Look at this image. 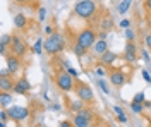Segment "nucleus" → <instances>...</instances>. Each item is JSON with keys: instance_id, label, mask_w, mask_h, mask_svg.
I'll list each match as a JSON object with an SVG mask.
<instances>
[{"instance_id": "7", "label": "nucleus", "mask_w": 151, "mask_h": 127, "mask_svg": "<svg viewBox=\"0 0 151 127\" xmlns=\"http://www.w3.org/2000/svg\"><path fill=\"white\" fill-rule=\"evenodd\" d=\"M7 112H9L10 120H16V122H21V120H26V118H29V108L28 107L10 105V107H7Z\"/></svg>"}, {"instance_id": "28", "label": "nucleus", "mask_w": 151, "mask_h": 127, "mask_svg": "<svg viewBox=\"0 0 151 127\" xmlns=\"http://www.w3.org/2000/svg\"><path fill=\"white\" fill-rule=\"evenodd\" d=\"M125 38H127V41H136V31L127 28L125 29Z\"/></svg>"}, {"instance_id": "44", "label": "nucleus", "mask_w": 151, "mask_h": 127, "mask_svg": "<svg viewBox=\"0 0 151 127\" xmlns=\"http://www.w3.org/2000/svg\"><path fill=\"white\" fill-rule=\"evenodd\" d=\"M144 108H151V101H146L144 100Z\"/></svg>"}, {"instance_id": "2", "label": "nucleus", "mask_w": 151, "mask_h": 127, "mask_svg": "<svg viewBox=\"0 0 151 127\" xmlns=\"http://www.w3.org/2000/svg\"><path fill=\"white\" fill-rule=\"evenodd\" d=\"M98 12V5L94 0H79L74 5V14L81 19H91Z\"/></svg>"}, {"instance_id": "29", "label": "nucleus", "mask_w": 151, "mask_h": 127, "mask_svg": "<svg viewBox=\"0 0 151 127\" xmlns=\"http://www.w3.org/2000/svg\"><path fill=\"white\" fill-rule=\"evenodd\" d=\"M117 122H120V124H127V122H129V117L125 115V112L117 113Z\"/></svg>"}, {"instance_id": "6", "label": "nucleus", "mask_w": 151, "mask_h": 127, "mask_svg": "<svg viewBox=\"0 0 151 127\" xmlns=\"http://www.w3.org/2000/svg\"><path fill=\"white\" fill-rule=\"evenodd\" d=\"M96 38H98L96 31H93L91 28H86V29H83L77 34V43H81L86 48H91L94 43H96Z\"/></svg>"}, {"instance_id": "10", "label": "nucleus", "mask_w": 151, "mask_h": 127, "mask_svg": "<svg viewBox=\"0 0 151 127\" xmlns=\"http://www.w3.org/2000/svg\"><path fill=\"white\" fill-rule=\"evenodd\" d=\"M29 89H31V84H29L28 79L26 77H19L17 81H16V86H14V89H12V93L24 96V95H28Z\"/></svg>"}, {"instance_id": "25", "label": "nucleus", "mask_w": 151, "mask_h": 127, "mask_svg": "<svg viewBox=\"0 0 151 127\" xmlns=\"http://www.w3.org/2000/svg\"><path fill=\"white\" fill-rule=\"evenodd\" d=\"M9 118H10V117H9V112H7V108H2V110H0V124H2V126H5Z\"/></svg>"}, {"instance_id": "24", "label": "nucleus", "mask_w": 151, "mask_h": 127, "mask_svg": "<svg viewBox=\"0 0 151 127\" xmlns=\"http://www.w3.org/2000/svg\"><path fill=\"white\" fill-rule=\"evenodd\" d=\"M98 86L101 88V91H103L105 95H110V88H108V83H106V81H105L103 77L98 79Z\"/></svg>"}, {"instance_id": "45", "label": "nucleus", "mask_w": 151, "mask_h": 127, "mask_svg": "<svg viewBox=\"0 0 151 127\" xmlns=\"http://www.w3.org/2000/svg\"><path fill=\"white\" fill-rule=\"evenodd\" d=\"M150 72H151V65H150Z\"/></svg>"}, {"instance_id": "17", "label": "nucleus", "mask_w": 151, "mask_h": 127, "mask_svg": "<svg viewBox=\"0 0 151 127\" xmlns=\"http://www.w3.org/2000/svg\"><path fill=\"white\" fill-rule=\"evenodd\" d=\"M93 50H94L96 55L105 53V52L108 50V43H106V39H96V43L93 45Z\"/></svg>"}, {"instance_id": "15", "label": "nucleus", "mask_w": 151, "mask_h": 127, "mask_svg": "<svg viewBox=\"0 0 151 127\" xmlns=\"http://www.w3.org/2000/svg\"><path fill=\"white\" fill-rule=\"evenodd\" d=\"M100 28L103 31H112L113 29V17L110 14H103V17L100 19Z\"/></svg>"}, {"instance_id": "5", "label": "nucleus", "mask_w": 151, "mask_h": 127, "mask_svg": "<svg viewBox=\"0 0 151 127\" xmlns=\"http://www.w3.org/2000/svg\"><path fill=\"white\" fill-rule=\"evenodd\" d=\"M74 127H88V126H91L94 122V113H93V110H89V108H83L81 112H77L74 115Z\"/></svg>"}, {"instance_id": "20", "label": "nucleus", "mask_w": 151, "mask_h": 127, "mask_svg": "<svg viewBox=\"0 0 151 127\" xmlns=\"http://www.w3.org/2000/svg\"><path fill=\"white\" fill-rule=\"evenodd\" d=\"M131 110L134 112V113H136V115H141L142 112H144V103L132 100V101H131Z\"/></svg>"}, {"instance_id": "39", "label": "nucleus", "mask_w": 151, "mask_h": 127, "mask_svg": "<svg viewBox=\"0 0 151 127\" xmlns=\"http://www.w3.org/2000/svg\"><path fill=\"white\" fill-rule=\"evenodd\" d=\"M67 70H69V74H72L74 77H77V70H76V69H72V67H67Z\"/></svg>"}, {"instance_id": "27", "label": "nucleus", "mask_w": 151, "mask_h": 127, "mask_svg": "<svg viewBox=\"0 0 151 127\" xmlns=\"http://www.w3.org/2000/svg\"><path fill=\"white\" fill-rule=\"evenodd\" d=\"M10 43H12V36H10V34H2L0 45H4V47H10Z\"/></svg>"}, {"instance_id": "19", "label": "nucleus", "mask_w": 151, "mask_h": 127, "mask_svg": "<svg viewBox=\"0 0 151 127\" xmlns=\"http://www.w3.org/2000/svg\"><path fill=\"white\" fill-rule=\"evenodd\" d=\"M131 4H132V0H122V2L117 5V10H119V14H120V16L127 14V12H129V9H131Z\"/></svg>"}, {"instance_id": "35", "label": "nucleus", "mask_w": 151, "mask_h": 127, "mask_svg": "<svg viewBox=\"0 0 151 127\" xmlns=\"http://www.w3.org/2000/svg\"><path fill=\"white\" fill-rule=\"evenodd\" d=\"M142 5H144V9L148 10V12H151V0H144Z\"/></svg>"}, {"instance_id": "33", "label": "nucleus", "mask_w": 151, "mask_h": 127, "mask_svg": "<svg viewBox=\"0 0 151 127\" xmlns=\"http://www.w3.org/2000/svg\"><path fill=\"white\" fill-rule=\"evenodd\" d=\"M141 57L146 62H150V53H148V48H144V50H141Z\"/></svg>"}, {"instance_id": "34", "label": "nucleus", "mask_w": 151, "mask_h": 127, "mask_svg": "<svg viewBox=\"0 0 151 127\" xmlns=\"http://www.w3.org/2000/svg\"><path fill=\"white\" fill-rule=\"evenodd\" d=\"M134 100H136V101H141V103H144V93H137V95H136V96H134Z\"/></svg>"}, {"instance_id": "22", "label": "nucleus", "mask_w": 151, "mask_h": 127, "mask_svg": "<svg viewBox=\"0 0 151 127\" xmlns=\"http://www.w3.org/2000/svg\"><path fill=\"white\" fill-rule=\"evenodd\" d=\"M72 52H74L77 57H84L86 52H88V48H86V47H83L81 43H77V41H76V45L72 47Z\"/></svg>"}, {"instance_id": "12", "label": "nucleus", "mask_w": 151, "mask_h": 127, "mask_svg": "<svg viewBox=\"0 0 151 127\" xmlns=\"http://www.w3.org/2000/svg\"><path fill=\"white\" fill-rule=\"evenodd\" d=\"M115 60H117V53H115V52H110V50H106L105 53L100 55V64L105 65V67L113 65V62H115Z\"/></svg>"}, {"instance_id": "14", "label": "nucleus", "mask_w": 151, "mask_h": 127, "mask_svg": "<svg viewBox=\"0 0 151 127\" xmlns=\"http://www.w3.org/2000/svg\"><path fill=\"white\" fill-rule=\"evenodd\" d=\"M65 103H67V108L70 110V112H74V113H77V112H81L83 108L86 107V103L83 101V100H76V101H70V100H67L65 98Z\"/></svg>"}, {"instance_id": "31", "label": "nucleus", "mask_w": 151, "mask_h": 127, "mask_svg": "<svg viewBox=\"0 0 151 127\" xmlns=\"http://www.w3.org/2000/svg\"><path fill=\"white\" fill-rule=\"evenodd\" d=\"M119 26H120V28H124V29H127V28H131V21H129V19H122Z\"/></svg>"}, {"instance_id": "36", "label": "nucleus", "mask_w": 151, "mask_h": 127, "mask_svg": "<svg viewBox=\"0 0 151 127\" xmlns=\"http://www.w3.org/2000/svg\"><path fill=\"white\" fill-rule=\"evenodd\" d=\"M38 19H40V21L45 19V9H43V7H41V9H40V12H38Z\"/></svg>"}, {"instance_id": "23", "label": "nucleus", "mask_w": 151, "mask_h": 127, "mask_svg": "<svg viewBox=\"0 0 151 127\" xmlns=\"http://www.w3.org/2000/svg\"><path fill=\"white\" fill-rule=\"evenodd\" d=\"M125 52H127V53H134V55L139 53V50H137V47H136L134 41H127V45H125Z\"/></svg>"}, {"instance_id": "38", "label": "nucleus", "mask_w": 151, "mask_h": 127, "mask_svg": "<svg viewBox=\"0 0 151 127\" xmlns=\"http://www.w3.org/2000/svg\"><path fill=\"white\" fill-rule=\"evenodd\" d=\"M113 112H115V113H122L124 110H122V107H119V105H113Z\"/></svg>"}, {"instance_id": "9", "label": "nucleus", "mask_w": 151, "mask_h": 127, "mask_svg": "<svg viewBox=\"0 0 151 127\" xmlns=\"http://www.w3.org/2000/svg\"><path fill=\"white\" fill-rule=\"evenodd\" d=\"M10 52L14 53V55H17V57H24L26 55V43L22 41L21 36L17 34H12V43H10Z\"/></svg>"}, {"instance_id": "4", "label": "nucleus", "mask_w": 151, "mask_h": 127, "mask_svg": "<svg viewBox=\"0 0 151 127\" xmlns=\"http://www.w3.org/2000/svg\"><path fill=\"white\" fill-rule=\"evenodd\" d=\"M74 93L76 96L79 98V100H83L86 105H93L94 103V93L91 86L84 83V81H79V79H76V86H74Z\"/></svg>"}, {"instance_id": "43", "label": "nucleus", "mask_w": 151, "mask_h": 127, "mask_svg": "<svg viewBox=\"0 0 151 127\" xmlns=\"http://www.w3.org/2000/svg\"><path fill=\"white\" fill-rule=\"evenodd\" d=\"M103 74H105V70H103V69H96V76H100V77H101Z\"/></svg>"}, {"instance_id": "32", "label": "nucleus", "mask_w": 151, "mask_h": 127, "mask_svg": "<svg viewBox=\"0 0 151 127\" xmlns=\"http://www.w3.org/2000/svg\"><path fill=\"white\" fill-rule=\"evenodd\" d=\"M144 45H146V48L151 50V33L146 34V38H144Z\"/></svg>"}, {"instance_id": "37", "label": "nucleus", "mask_w": 151, "mask_h": 127, "mask_svg": "<svg viewBox=\"0 0 151 127\" xmlns=\"http://www.w3.org/2000/svg\"><path fill=\"white\" fill-rule=\"evenodd\" d=\"M106 34H108V31H103V29H101L100 33H98V38H100V39H105V38H106Z\"/></svg>"}, {"instance_id": "42", "label": "nucleus", "mask_w": 151, "mask_h": 127, "mask_svg": "<svg viewBox=\"0 0 151 127\" xmlns=\"http://www.w3.org/2000/svg\"><path fill=\"white\" fill-rule=\"evenodd\" d=\"M45 33H47V34H52V33H53V28H52V26H47V28H45Z\"/></svg>"}, {"instance_id": "3", "label": "nucleus", "mask_w": 151, "mask_h": 127, "mask_svg": "<svg viewBox=\"0 0 151 127\" xmlns=\"http://www.w3.org/2000/svg\"><path fill=\"white\" fill-rule=\"evenodd\" d=\"M65 48V38L60 33H52L45 39V52L48 55H57Z\"/></svg>"}, {"instance_id": "13", "label": "nucleus", "mask_w": 151, "mask_h": 127, "mask_svg": "<svg viewBox=\"0 0 151 127\" xmlns=\"http://www.w3.org/2000/svg\"><path fill=\"white\" fill-rule=\"evenodd\" d=\"M16 86V81L12 76H0V91H12Z\"/></svg>"}, {"instance_id": "1", "label": "nucleus", "mask_w": 151, "mask_h": 127, "mask_svg": "<svg viewBox=\"0 0 151 127\" xmlns=\"http://www.w3.org/2000/svg\"><path fill=\"white\" fill-rule=\"evenodd\" d=\"M76 79L72 74H69V70L64 69V70H57L53 74V83L55 86L62 93H69V91H74V86H76Z\"/></svg>"}, {"instance_id": "40", "label": "nucleus", "mask_w": 151, "mask_h": 127, "mask_svg": "<svg viewBox=\"0 0 151 127\" xmlns=\"http://www.w3.org/2000/svg\"><path fill=\"white\" fill-rule=\"evenodd\" d=\"M74 122H60V127H72Z\"/></svg>"}, {"instance_id": "30", "label": "nucleus", "mask_w": 151, "mask_h": 127, "mask_svg": "<svg viewBox=\"0 0 151 127\" xmlns=\"http://www.w3.org/2000/svg\"><path fill=\"white\" fill-rule=\"evenodd\" d=\"M142 79H144L148 84H151V72L150 70H142Z\"/></svg>"}, {"instance_id": "26", "label": "nucleus", "mask_w": 151, "mask_h": 127, "mask_svg": "<svg viewBox=\"0 0 151 127\" xmlns=\"http://www.w3.org/2000/svg\"><path fill=\"white\" fill-rule=\"evenodd\" d=\"M124 60H125V62H129V64H136V62H137V55L124 52Z\"/></svg>"}, {"instance_id": "11", "label": "nucleus", "mask_w": 151, "mask_h": 127, "mask_svg": "<svg viewBox=\"0 0 151 127\" xmlns=\"http://www.w3.org/2000/svg\"><path fill=\"white\" fill-rule=\"evenodd\" d=\"M5 60H7V69L10 70V74L14 76L19 69H21V57H17V55L12 53V55H7Z\"/></svg>"}, {"instance_id": "16", "label": "nucleus", "mask_w": 151, "mask_h": 127, "mask_svg": "<svg viewBox=\"0 0 151 127\" xmlns=\"http://www.w3.org/2000/svg\"><path fill=\"white\" fill-rule=\"evenodd\" d=\"M12 105V93L10 91H0V107L7 108Z\"/></svg>"}, {"instance_id": "21", "label": "nucleus", "mask_w": 151, "mask_h": 127, "mask_svg": "<svg viewBox=\"0 0 151 127\" xmlns=\"http://www.w3.org/2000/svg\"><path fill=\"white\" fill-rule=\"evenodd\" d=\"M43 50H45V41L41 38H38L35 41V45H33V53L35 55H40V53H43Z\"/></svg>"}, {"instance_id": "18", "label": "nucleus", "mask_w": 151, "mask_h": 127, "mask_svg": "<svg viewBox=\"0 0 151 127\" xmlns=\"http://www.w3.org/2000/svg\"><path fill=\"white\" fill-rule=\"evenodd\" d=\"M26 24H28V19H26L24 14H16V16H14V26H16L17 29H24Z\"/></svg>"}, {"instance_id": "8", "label": "nucleus", "mask_w": 151, "mask_h": 127, "mask_svg": "<svg viewBox=\"0 0 151 127\" xmlns=\"http://www.w3.org/2000/svg\"><path fill=\"white\" fill-rule=\"evenodd\" d=\"M108 79H110V84L113 88H122L124 84L127 83V76H125V72L122 69H110Z\"/></svg>"}, {"instance_id": "41", "label": "nucleus", "mask_w": 151, "mask_h": 127, "mask_svg": "<svg viewBox=\"0 0 151 127\" xmlns=\"http://www.w3.org/2000/svg\"><path fill=\"white\" fill-rule=\"evenodd\" d=\"M16 4H19V5H26V4H29V0H14Z\"/></svg>"}]
</instances>
